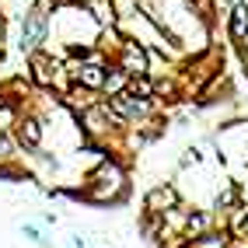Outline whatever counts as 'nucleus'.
<instances>
[{
	"label": "nucleus",
	"mask_w": 248,
	"mask_h": 248,
	"mask_svg": "<svg viewBox=\"0 0 248 248\" xmlns=\"http://www.w3.org/2000/svg\"><path fill=\"white\" fill-rule=\"evenodd\" d=\"M80 196H84L88 203H98V206L123 203V196H126V175H123V168L115 161L98 164V171L88 178V186H84Z\"/></svg>",
	"instance_id": "1"
},
{
	"label": "nucleus",
	"mask_w": 248,
	"mask_h": 248,
	"mask_svg": "<svg viewBox=\"0 0 248 248\" xmlns=\"http://www.w3.org/2000/svg\"><path fill=\"white\" fill-rule=\"evenodd\" d=\"M49 39V11L42 4H35L25 18H21V53H35V49H42V42Z\"/></svg>",
	"instance_id": "2"
},
{
	"label": "nucleus",
	"mask_w": 248,
	"mask_h": 248,
	"mask_svg": "<svg viewBox=\"0 0 248 248\" xmlns=\"http://www.w3.org/2000/svg\"><path fill=\"white\" fill-rule=\"evenodd\" d=\"M80 126H84V133H91V137H108V129L123 126V119L112 112L108 102H94V105H88L80 112Z\"/></svg>",
	"instance_id": "3"
},
{
	"label": "nucleus",
	"mask_w": 248,
	"mask_h": 248,
	"mask_svg": "<svg viewBox=\"0 0 248 248\" xmlns=\"http://www.w3.org/2000/svg\"><path fill=\"white\" fill-rule=\"evenodd\" d=\"M108 105H112V112L119 115L123 123H137V119H143V115L151 112V102H147V98H140V94H133L129 88L108 94Z\"/></svg>",
	"instance_id": "4"
},
{
	"label": "nucleus",
	"mask_w": 248,
	"mask_h": 248,
	"mask_svg": "<svg viewBox=\"0 0 248 248\" xmlns=\"http://www.w3.org/2000/svg\"><path fill=\"white\" fill-rule=\"evenodd\" d=\"M119 70L129 74V77H137V74H147L151 70V60H147V49L133 39H126L119 42Z\"/></svg>",
	"instance_id": "5"
},
{
	"label": "nucleus",
	"mask_w": 248,
	"mask_h": 248,
	"mask_svg": "<svg viewBox=\"0 0 248 248\" xmlns=\"http://www.w3.org/2000/svg\"><path fill=\"white\" fill-rule=\"evenodd\" d=\"M28 63H31V80H35L39 88H53V80H56V74H60V63L49 60L42 49L28 53Z\"/></svg>",
	"instance_id": "6"
},
{
	"label": "nucleus",
	"mask_w": 248,
	"mask_h": 248,
	"mask_svg": "<svg viewBox=\"0 0 248 248\" xmlns=\"http://www.w3.org/2000/svg\"><path fill=\"white\" fill-rule=\"evenodd\" d=\"M105 74H108V70H105L94 56H91V60H80V67H74L77 84L88 88V91H105Z\"/></svg>",
	"instance_id": "7"
},
{
	"label": "nucleus",
	"mask_w": 248,
	"mask_h": 248,
	"mask_svg": "<svg viewBox=\"0 0 248 248\" xmlns=\"http://www.w3.org/2000/svg\"><path fill=\"white\" fill-rule=\"evenodd\" d=\"M175 206H178V192L171 186H154L151 192H147V210L157 213V217H164V213L175 210Z\"/></svg>",
	"instance_id": "8"
},
{
	"label": "nucleus",
	"mask_w": 248,
	"mask_h": 248,
	"mask_svg": "<svg viewBox=\"0 0 248 248\" xmlns=\"http://www.w3.org/2000/svg\"><path fill=\"white\" fill-rule=\"evenodd\" d=\"M227 35L234 39V42H241V39H248V4H234L231 7V21H227Z\"/></svg>",
	"instance_id": "9"
},
{
	"label": "nucleus",
	"mask_w": 248,
	"mask_h": 248,
	"mask_svg": "<svg viewBox=\"0 0 248 248\" xmlns=\"http://www.w3.org/2000/svg\"><path fill=\"white\" fill-rule=\"evenodd\" d=\"M18 137H21V143L25 147H31V151H39V143H42V126H39V119H21L18 123Z\"/></svg>",
	"instance_id": "10"
},
{
	"label": "nucleus",
	"mask_w": 248,
	"mask_h": 248,
	"mask_svg": "<svg viewBox=\"0 0 248 248\" xmlns=\"http://www.w3.org/2000/svg\"><path fill=\"white\" fill-rule=\"evenodd\" d=\"M186 248H227V234H192Z\"/></svg>",
	"instance_id": "11"
},
{
	"label": "nucleus",
	"mask_w": 248,
	"mask_h": 248,
	"mask_svg": "<svg viewBox=\"0 0 248 248\" xmlns=\"http://www.w3.org/2000/svg\"><path fill=\"white\" fill-rule=\"evenodd\" d=\"M21 234H25L31 245H39V248H53V241H49L42 231H39V224H28V220H25V224H21Z\"/></svg>",
	"instance_id": "12"
},
{
	"label": "nucleus",
	"mask_w": 248,
	"mask_h": 248,
	"mask_svg": "<svg viewBox=\"0 0 248 248\" xmlns=\"http://www.w3.org/2000/svg\"><path fill=\"white\" fill-rule=\"evenodd\" d=\"M129 91L140 94V98H151L154 94V84L147 80V74H137V77H129Z\"/></svg>",
	"instance_id": "13"
},
{
	"label": "nucleus",
	"mask_w": 248,
	"mask_h": 248,
	"mask_svg": "<svg viewBox=\"0 0 248 248\" xmlns=\"http://www.w3.org/2000/svg\"><path fill=\"white\" fill-rule=\"evenodd\" d=\"M126 80H129V74H123L119 67H115L112 74H105V91H108V94H115V91H123V84H126Z\"/></svg>",
	"instance_id": "14"
},
{
	"label": "nucleus",
	"mask_w": 248,
	"mask_h": 248,
	"mask_svg": "<svg viewBox=\"0 0 248 248\" xmlns=\"http://www.w3.org/2000/svg\"><path fill=\"white\" fill-rule=\"evenodd\" d=\"M7 157H14V140L0 129V161H7Z\"/></svg>",
	"instance_id": "15"
},
{
	"label": "nucleus",
	"mask_w": 248,
	"mask_h": 248,
	"mask_svg": "<svg viewBox=\"0 0 248 248\" xmlns=\"http://www.w3.org/2000/svg\"><path fill=\"white\" fill-rule=\"evenodd\" d=\"M70 245H74V248H88V241L80 238V234H74V241H70Z\"/></svg>",
	"instance_id": "16"
}]
</instances>
